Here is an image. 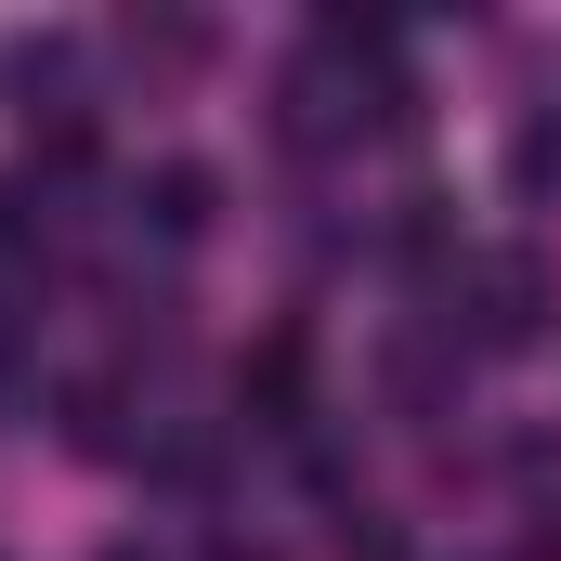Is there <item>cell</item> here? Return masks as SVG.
Here are the masks:
<instances>
[{
	"label": "cell",
	"mask_w": 561,
	"mask_h": 561,
	"mask_svg": "<svg viewBox=\"0 0 561 561\" xmlns=\"http://www.w3.org/2000/svg\"><path fill=\"white\" fill-rule=\"evenodd\" d=\"M549 313H561L549 249H470V262H457V340H470V353H523Z\"/></svg>",
	"instance_id": "6da1fadb"
},
{
	"label": "cell",
	"mask_w": 561,
	"mask_h": 561,
	"mask_svg": "<svg viewBox=\"0 0 561 561\" xmlns=\"http://www.w3.org/2000/svg\"><path fill=\"white\" fill-rule=\"evenodd\" d=\"M144 222H157V236H209V222H222V170H209V157H157V170H144Z\"/></svg>",
	"instance_id": "7a4b0ae2"
},
{
	"label": "cell",
	"mask_w": 561,
	"mask_h": 561,
	"mask_svg": "<svg viewBox=\"0 0 561 561\" xmlns=\"http://www.w3.org/2000/svg\"><path fill=\"white\" fill-rule=\"evenodd\" d=\"M249 405H262V431H300V340L249 353Z\"/></svg>",
	"instance_id": "3957f363"
},
{
	"label": "cell",
	"mask_w": 561,
	"mask_h": 561,
	"mask_svg": "<svg viewBox=\"0 0 561 561\" xmlns=\"http://www.w3.org/2000/svg\"><path fill=\"white\" fill-rule=\"evenodd\" d=\"M196 53H209V26H196V13H131V66H157V79H183Z\"/></svg>",
	"instance_id": "277c9868"
},
{
	"label": "cell",
	"mask_w": 561,
	"mask_h": 561,
	"mask_svg": "<svg viewBox=\"0 0 561 561\" xmlns=\"http://www.w3.org/2000/svg\"><path fill=\"white\" fill-rule=\"evenodd\" d=\"M66 444L79 457H118L131 431H118V379H66Z\"/></svg>",
	"instance_id": "5b68a950"
},
{
	"label": "cell",
	"mask_w": 561,
	"mask_h": 561,
	"mask_svg": "<svg viewBox=\"0 0 561 561\" xmlns=\"http://www.w3.org/2000/svg\"><path fill=\"white\" fill-rule=\"evenodd\" d=\"M39 262V183H0V275Z\"/></svg>",
	"instance_id": "8992f818"
},
{
	"label": "cell",
	"mask_w": 561,
	"mask_h": 561,
	"mask_svg": "<svg viewBox=\"0 0 561 561\" xmlns=\"http://www.w3.org/2000/svg\"><path fill=\"white\" fill-rule=\"evenodd\" d=\"M510 183H523V196H549V183H561V118H523V144H510Z\"/></svg>",
	"instance_id": "52a82bcc"
},
{
	"label": "cell",
	"mask_w": 561,
	"mask_h": 561,
	"mask_svg": "<svg viewBox=\"0 0 561 561\" xmlns=\"http://www.w3.org/2000/svg\"><path fill=\"white\" fill-rule=\"evenodd\" d=\"M340 561H405V536H392V510H340Z\"/></svg>",
	"instance_id": "ba28073f"
}]
</instances>
